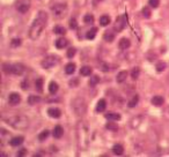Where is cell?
Masks as SVG:
<instances>
[{
	"mask_svg": "<svg viewBox=\"0 0 169 157\" xmlns=\"http://www.w3.org/2000/svg\"><path fill=\"white\" fill-rule=\"evenodd\" d=\"M119 47H120L122 50L129 49V47H130V41L126 39V38H122V39L119 41Z\"/></svg>",
	"mask_w": 169,
	"mask_h": 157,
	"instance_id": "21",
	"label": "cell"
},
{
	"mask_svg": "<svg viewBox=\"0 0 169 157\" xmlns=\"http://www.w3.org/2000/svg\"><path fill=\"white\" fill-rule=\"evenodd\" d=\"M115 31H112V30H107L105 32H104V35H103V38H104V41L105 42H112L114 39H115Z\"/></svg>",
	"mask_w": 169,
	"mask_h": 157,
	"instance_id": "11",
	"label": "cell"
},
{
	"mask_svg": "<svg viewBox=\"0 0 169 157\" xmlns=\"http://www.w3.org/2000/svg\"><path fill=\"white\" fill-rule=\"evenodd\" d=\"M39 101H41L39 96H35V95H31V96H29V98H28V103H29L30 105L37 104Z\"/></svg>",
	"mask_w": 169,
	"mask_h": 157,
	"instance_id": "28",
	"label": "cell"
},
{
	"mask_svg": "<svg viewBox=\"0 0 169 157\" xmlns=\"http://www.w3.org/2000/svg\"><path fill=\"white\" fill-rule=\"evenodd\" d=\"M139 74H140V69L138 67H134L131 71V76H132L133 80H137L139 77Z\"/></svg>",
	"mask_w": 169,
	"mask_h": 157,
	"instance_id": "33",
	"label": "cell"
},
{
	"mask_svg": "<svg viewBox=\"0 0 169 157\" xmlns=\"http://www.w3.org/2000/svg\"><path fill=\"white\" fill-rule=\"evenodd\" d=\"M7 122L11 126H13L14 128H16V129H24V128L28 127V125H29L28 119H27L26 117H23V116H15V117H12V118L7 119Z\"/></svg>",
	"mask_w": 169,
	"mask_h": 157,
	"instance_id": "2",
	"label": "cell"
},
{
	"mask_svg": "<svg viewBox=\"0 0 169 157\" xmlns=\"http://www.w3.org/2000/svg\"><path fill=\"white\" fill-rule=\"evenodd\" d=\"M2 68H4V72H5V73L9 74V73H12L13 65H11V64H4V65H2Z\"/></svg>",
	"mask_w": 169,
	"mask_h": 157,
	"instance_id": "36",
	"label": "cell"
},
{
	"mask_svg": "<svg viewBox=\"0 0 169 157\" xmlns=\"http://www.w3.org/2000/svg\"><path fill=\"white\" fill-rule=\"evenodd\" d=\"M164 68H167V64L166 62H163V61H159L158 64H156V72H163L164 71Z\"/></svg>",
	"mask_w": 169,
	"mask_h": 157,
	"instance_id": "32",
	"label": "cell"
},
{
	"mask_svg": "<svg viewBox=\"0 0 169 157\" xmlns=\"http://www.w3.org/2000/svg\"><path fill=\"white\" fill-rule=\"evenodd\" d=\"M83 21H85V23H87V24H92V23L94 22V16H93L92 14L85 15V17H83Z\"/></svg>",
	"mask_w": 169,
	"mask_h": 157,
	"instance_id": "35",
	"label": "cell"
},
{
	"mask_svg": "<svg viewBox=\"0 0 169 157\" xmlns=\"http://www.w3.org/2000/svg\"><path fill=\"white\" fill-rule=\"evenodd\" d=\"M26 152H27V150L26 149H21V150H19V151H17V154H16V155H17L19 157H21V156H24V155H26Z\"/></svg>",
	"mask_w": 169,
	"mask_h": 157,
	"instance_id": "42",
	"label": "cell"
},
{
	"mask_svg": "<svg viewBox=\"0 0 169 157\" xmlns=\"http://www.w3.org/2000/svg\"><path fill=\"white\" fill-rule=\"evenodd\" d=\"M90 73H92V68L89 67V66H82L80 69V74L83 75V76H88V75H90Z\"/></svg>",
	"mask_w": 169,
	"mask_h": 157,
	"instance_id": "27",
	"label": "cell"
},
{
	"mask_svg": "<svg viewBox=\"0 0 169 157\" xmlns=\"http://www.w3.org/2000/svg\"><path fill=\"white\" fill-rule=\"evenodd\" d=\"M67 44H68V42H67V39H65V38H59V39L56 41V43H55L57 49H65L67 46Z\"/></svg>",
	"mask_w": 169,
	"mask_h": 157,
	"instance_id": "14",
	"label": "cell"
},
{
	"mask_svg": "<svg viewBox=\"0 0 169 157\" xmlns=\"http://www.w3.org/2000/svg\"><path fill=\"white\" fill-rule=\"evenodd\" d=\"M53 32L57 34V35H65L66 34V29L64 27H61V26H56L53 28Z\"/></svg>",
	"mask_w": 169,
	"mask_h": 157,
	"instance_id": "26",
	"label": "cell"
},
{
	"mask_svg": "<svg viewBox=\"0 0 169 157\" xmlns=\"http://www.w3.org/2000/svg\"><path fill=\"white\" fill-rule=\"evenodd\" d=\"M105 107H107V102H105V99H100V101L97 102V105H96V111H97V112H103V111L105 110Z\"/></svg>",
	"mask_w": 169,
	"mask_h": 157,
	"instance_id": "15",
	"label": "cell"
},
{
	"mask_svg": "<svg viewBox=\"0 0 169 157\" xmlns=\"http://www.w3.org/2000/svg\"><path fill=\"white\" fill-rule=\"evenodd\" d=\"M138 102H139V96H138V95H134V96L129 101L127 106H129V107H134L136 105L138 104Z\"/></svg>",
	"mask_w": 169,
	"mask_h": 157,
	"instance_id": "24",
	"label": "cell"
},
{
	"mask_svg": "<svg viewBox=\"0 0 169 157\" xmlns=\"http://www.w3.org/2000/svg\"><path fill=\"white\" fill-rule=\"evenodd\" d=\"M109 23H110V17H109L108 15H102V16L100 17V24H101L102 27L108 26Z\"/></svg>",
	"mask_w": 169,
	"mask_h": 157,
	"instance_id": "25",
	"label": "cell"
},
{
	"mask_svg": "<svg viewBox=\"0 0 169 157\" xmlns=\"http://www.w3.org/2000/svg\"><path fill=\"white\" fill-rule=\"evenodd\" d=\"M96 34H97V28H92V29H89L87 31V34H86V37L88 38V39H94L96 37Z\"/></svg>",
	"mask_w": 169,
	"mask_h": 157,
	"instance_id": "22",
	"label": "cell"
},
{
	"mask_svg": "<svg viewBox=\"0 0 169 157\" xmlns=\"http://www.w3.org/2000/svg\"><path fill=\"white\" fill-rule=\"evenodd\" d=\"M74 72H75V65H74L73 62H68L66 66H65V73L71 75L73 74Z\"/></svg>",
	"mask_w": 169,
	"mask_h": 157,
	"instance_id": "18",
	"label": "cell"
},
{
	"mask_svg": "<svg viewBox=\"0 0 169 157\" xmlns=\"http://www.w3.org/2000/svg\"><path fill=\"white\" fill-rule=\"evenodd\" d=\"M105 118L108 120H112V121H117L119 120L122 117H120V114L119 113H115V112H109L105 114Z\"/></svg>",
	"mask_w": 169,
	"mask_h": 157,
	"instance_id": "16",
	"label": "cell"
},
{
	"mask_svg": "<svg viewBox=\"0 0 169 157\" xmlns=\"http://www.w3.org/2000/svg\"><path fill=\"white\" fill-rule=\"evenodd\" d=\"M66 4H55L51 7V11L56 17H63L66 12Z\"/></svg>",
	"mask_w": 169,
	"mask_h": 157,
	"instance_id": "5",
	"label": "cell"
},
{
	"mask_svg": "<svg viewBox=\"0 0 169 157\" xmlns=\"http://www.w3.org/2000/svg\"><path fill=\"white\" fill-rule=\"evenodd\" d=\"M112 151H114L115 155H123L124 148H123L122 144H115V146L112 147Z\"/></svg>",
	"mask_w": 169,
	"mask_h": 157,
	"instance_id": "19",
	"label": "cell"
},
{
	"mask_svg": "<svg viewBox=\"0 0 169 157\" xmlns=\"http://www.w3.org/2000/svg\"><path fill=\"white\" fill-rule=\"evenodd\" d=\"M126 77H127V72H125V71H122L120 73H118L117 75V82L118 83H122V82H124L125 80H126Z\"/></svg>",
	"mask_w": 169,
	"mask_h": 157,
	"instance_id": "23",
	"label": "cell"
},
{
	"mask_svg": "<svg viewBox=\"0 0 169 157\" xmlns=\"http://www.w3.org/2000/svg\"><path fill=\"white\" fill-rule=\"evenodd\" d=\"M64 134V128L61 127V126H59L57 125L56 127L53 128V136L56 137V139H60L61 136Z\"/></svg>",
	"mask_w": 169,
	"mask_h": 157,
	"instance_id": "13",
	"label": "cell"
},
{
	"mask_svg": "<svg viewBox=\"0 0 169 157\" xmlns=\"http://www.w3.org/2000/svg\"><path fill=\"white\" fill-rule=\"evenodd\" d=\"M58 57H56V56H48V57H45L43 61H42V67L45 68V69H50L52 68L53 66H56L57 64H58Z\"/></svg>",
	"mask_w": 169,
	"mask_h": 157,
	"instance_id": "4",
	"label": "cell"
},
{
	"mask_svg": "<svg viewBox=\"0 0 169 157\" xmlns=\"http://www.w3.org/2000/svg\"><path fill=\"white\" fill-rule=\"evenodd\" d=\"M105 127H107V129H109V131H117L118 125L117 124H115V122L111 120V121H109V122L105 125Z\"/></svg>",
	"mask_w": 169,
	"mask_h": 157,
	"instance_id": "31",
	"label": "cell"
},
{
	"mask_svg": "<svg viewBox=\"0 0 169 157\" xmlns=\"http://www.w3.org/2000/svg\"><path fill=\"white\" fill-rule=\"evenodd\" d=\"M142 15H144V17H149V16H151V11H149V8L148 7L142 8Z\"/></svg>",
	"mask_w": 169,
	"mask_h": 157,
	"instance_id": "41",
	"label": "cell"
},
{
	"mask_svg": "<svg viewBox=\"0 0 169 157\" xmlns=\"http://www.w3.org/2000/svg\"><path fill=\"white\" fill-rule=\"evenodd\" d=\"M21 86H22V89L23 90H27L28 88H29V82L27 83V81H23V82L21 83Z\"/></svg>",
	"mask_w": 169,
	"mask_h": 157,
	"instance_id": "43",
	"label": "cell"
},
{
	"mask_svg": "<svg viewBox=\"0 0 169 157\" xmlns=\"http://www.w3.org/2000/svg\"><path fill=\"white\" fill-rule=\"evenodd\" d=\"M70 28L71 29H77L78 28V22H77L75 19H71L70 20Z\"/></svg>",
	"mask_w": 169,
	"mask_h": 157,
	"instance_id": "39",
	"label": "cell"
},
{
	"mask_svg": "<svg viewBox=\"0 0 169 157\" xmlns=\"http://www.w3.org/2000/svg\"><path fill=\"white\" fill-rule=\"evenodd\" d=\"M75 52H77V50H75V49H74V47H71V49H68V50H67V57H68V58H73L74 57V54H75Z\"/></svg>",
	"mask_w": 169,
	"mask_h": 157,
	"instance_id": "40",
	"label": "cell"
},
{
	"mask_svg": "<svg viewBox=\"0 0 169 157\" xmlns=\"http://www.w3.org/2000/svg\"><path fill=\"white\" fill-rule=\"evenodd\" d=\"M24 72V66L22 64H14L13 65V69H12V73L15 75H21Z\"/></svg>",
	"mask_w": 169,
	"mask_h": 157,
	"instance_id": "10",
	"label": "cell"
},
{
	"mask_svg": "<svg viewBox=\"0 0 169 157\" xmlns=\"http://www.w3.org/2000/svg\"><path fill=\"white\" fill-rule=\"evenodd\" d=\"M126 26V15H122V16H118L116 22H115V31H122Z\"/></svg>",
	"mask_w": 169,
	"mask_h": 157,
	"instance_id": "6",
	"label": "cell"
},
{
	"mask_svg": "<svg viewBox=\"0 0 169 157\" xmlns=\"http://www.w3.org/2000/svg\"><path fill=\"white\" fill-rule=\"evenodd\" d=\"M148 4H149L151 7L156 8L160 5V0H148Z\"/></svg>",
	"mask_w": 169,
	"mask_h": 157,
	"instance_id": "37",
	"label": "cell"
},
{
	"mask_svg": "<svg viewBox=\"0 0 169 157\" xmlns=\"http://www.w3.org/2000/svg\"><path fill=\"white\" fill-rule=\"evenodd\" d=\"M49 135H50V132H49L48 129H45L42 133H39V135H38V140H39V141H45V140L49 137Z\"/></svg>",
	"mask_w": 169,
	"mask_h": 157,
	"instance_id": "30",
	"label": "cell"
},
{
	"mask_svg": "<svg viewBox=\"0 0 169 157\" xmlns=\"http://www.w3.org/2000/svg\"><path fill=\"white\" fill-rule=\"evenodd\" d=\"M35 84H36L37 91L42 92V91H43V79H42V77H38L36 80V82H35Z\"/></svg>",
	"mask_w": 169,
	"mask_h": 157,
	"instance_id": "29",
	"label": "cell"
},
{
	"mask_svg": "<svg viewBox=\"0 0 169 157\" xmlns=\"http://www.w3.org/2000/svg\"><path fill=\"white\" fill-rule=\"evenodd\" d=\"M46 20H48L46 13L45 12H39L29 29V37L33 41H35V39H37V38L39 37V35L42 34V31L44 29Z\"/></svg>",
	"mask_w": 169,
	"mask_h": 157,
	"instance_id": "1",
	"label": "cell"
},
{
	"mask_svg": "<svg viewBox=\"0 0 169 157\" xmlns=\"http://www.w3.org/2000/svg\"><path fill=\"white\" fill-rule=\"evenodd\" d=\"M164 103V99L162 96H154L152 98V104L155 105V106H161Z\"/></svg>",
	"mask_w": 169,
	"mask_h": 157,
	"instance_id": "17",
	"label": "cell"
},
{
	"mask_svg": "<svg viewBox=\"0 0 169 157\" xmlns=\"http://www.w3.org/2000/svg\"><path fill=\"white\" fill-rule=\"evenodd\" d=\"M23 141H24V137H23V136H15V137H13V139L9 141V144L13 146V147H17V146L22 144Z\"/></svg>",
	"mask_w": 169,
	"mask_h": 157,
	"instance_id": "12",
	"label": "cell"
},
{
	"mask_svg": "<svg viewBox=\"0 0 169 157\" xmlns=\"http://www.w3.org/2000/svg\"><path fill=\"white\" fill-rule=\"evenodd\" d=\"M11 44H12V46H14V47H17V46L21 45V39L20 38H14V39H12Z\"/></svg>",
	"mask_w": 169,
	"mask_h": 157,
	"instance_id": "38",
	"label": "cell"
},
{
	"mask_svg": "<svg viewBox=\"0 0 169 157\" xmlns=\"http://www.w3.org/2000/svg\"><path fill=\"white\" fill-rule=\"evenodd\" d=\"M72 109L78 116H81L86 112V103L81 98H77L72 102Z\"/></svg>",
	"mask_w": 169,
	"mask_h": 157,
	"instance_id": "3",
	"label": "cell"
},
{
	"mask_svg": "<svg viewBox=\"0 0 169 157\" xmlns=\"http://www.w3.org/2000/svg\"><path fill=\"white\" fill-rule=\"evenodd\" d=\"M48 114L51 117V118H55V119H58L60 118V116H61V111L57 109V107H50L49 110H48Z\"/></svg>",
	"mask_w": 169,
	"mask_h": 157,
	"instance_id": "9",
	"label": "cell"
},
{
	"mask_svg": "<svg viewBox=\"0 0 169 157\" xmlns=\"http://www.w3.org/2000/svg\"><path fill=\"white\" fill-rule=\"evenodd\" d=\"M99 82H100V77H99L97 75H93V76L90 77V81H89V83H90V86H92V87H95Z\"/></svg>",
	"mask_w": 169,
	"mask_h": 157,
	"instance_id": "34",
	"label": "cell"
},
{
	"mask_svg": "<svg viewBox=\"0 0 169 157\" xmlns=\"http://www.w3.org/2000/svg\"><path fill=\"white\" fill-rule=\"evenodd\" d=\"M8 102H9L11 105H17L21 102V97H20L19 94L12 92V94H9V96H8Z\"/></svg>",
	"mask_w": 169,
	"mask_h": 157,
	"instance_id": "8",
	"label": "cell"
},
{
	"mask_svg": "<svg viewBox=\"0 0 169 157\" xmlns=\"http://www.w3.org/2000/svg\"><path fill=\"white\" fill-rule=\"evenodd\" d=\"M17 11L20 12V13H26V12H28V9L30 8V2L29 0H21L20 2H17Z\"/></svg>",
	"mask_w": 169,
	"mask_h": 157,
	"instance_id": "7",
	"label": "cell"
},
{
	"mask_svg": "<svg viewBox=\"0 0 169 157\" xmlns=\"http://www.w3.org/2000/svg\"><path fill=\"white\" fill-rule=\"evenodd\" d=\"M59 89V87H58V84L56 82H50V84H49V91H50V94L51 95H56L57 94V91H58Z\"/></svg>",
	"mask_w": 169,
	"mask_h": 157,
	"instance_id": "20",
	"label": "cell"
}]
</instances>
